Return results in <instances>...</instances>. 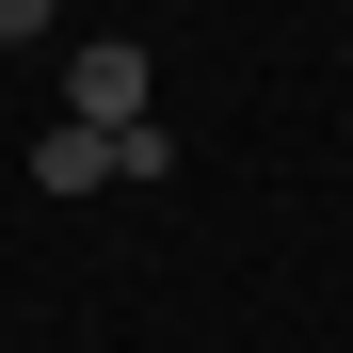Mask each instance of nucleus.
Returning a JSON list of instances; mask_svg holds the SVG:
<instances>
[{"label": "nucleus", "mask_w": 353, "mask_h": 353, "mask_svg": "<svg viewBox=\"0 0 353 353\" xmlns=\"http://www.w3.org/2000/svg\"><path fill=\"white\" fill-rule=\"evenodd\" d=\"M65 112H81V129H129V112H145V48H129V32L65 48Z\"/></svg>", "instance_id": "obj_1"}, {"label": "nucleus", "mask_w": 353, "mask_h": 353, "mask_svg": "<svg viewBox=\"0 0 353 353\" xmlns=\"http://www.w3.org/2000/svg\"><path fill=\"white\" fill-rule=\"evenodd\" d=\"M32 32H65V0H0V48H32Z\"/></svg>", "instance_id": "obj_3"}, {"label": "nucleus", "mask_w": 353, "mask_h": 353, "mask_svg": "<svg viewBox=\"0 0 353 353\" xmlns=\"http://www.w3.org/2000/svg\"><path fill=\"white\" fill-rule=\"evenodd\" d=\"M32 193H112V129H32Z\"/></svg>", "instance_id": "obj_2"}]
</instances>
